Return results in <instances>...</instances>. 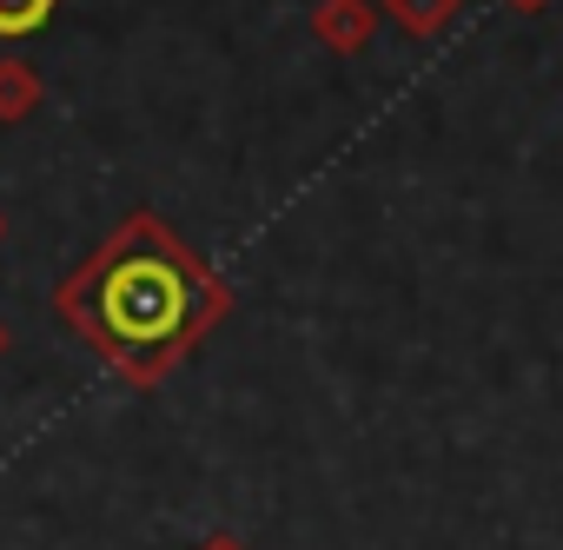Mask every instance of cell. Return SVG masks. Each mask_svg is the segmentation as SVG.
Instances as JSON below:
<instances>
[{"label":"cell","instance_id":"1","mask_svg":"<svg viewBox=\"0 0 563 550\" xmlns=\"http://www.w3.org/2000/svg\"><path fill=\"white\" fill-rule=\"evenodd\" d=\"M60 312L133 378L153 385L225 312V286L153 219H126L120 239L60 293Z\"/></svg>","mask_w":563,"mask_h":550},{"label":"cell","instance_id":"2","mask_svg":"<svg viewBox=\"0 0 563 550\" xmlns=\"http://www.w3.org/2000/svg\"><path fill=\"white\" fill-rule=\"evenodd\" d=\"M378 0H319L312 8V34L332 47V54H365L372 34H378Z\"/></svg>","mask_w":563,"mask_h":550},{"label":"cell","instance_id":"3","mask_svg":"<svg viewBox=\"0 0 563 550\" xmlns=\"http://www.w3.org/2000/svg\"><path fill=\"white\" fill-rule=\"evenodd\" d=\"M378 14H385L405 41H438V34L464 14V0H378Z\"/></svg>","mask_w":563,"mask_h":550},{"label":"cell","instance_id":"4","mask_svg":"<svg viewBox=\"0 0 563 550\" xmlns=\"http://www.w3.org/2000/svg\"><path fill=\"white\" fill-rule=\"evenodd\" d=\"M41 107V74L27 61H0V120H27Z\"/></svg>","mask_w":563,"mask_h":550},{"label":"cell","instance_id":"5","mask_svg":"<svg viewBox=\"0 0 563 550\" xmlns=\"http://www.w3.org/2000/svg\"><path fill=\"white\" fill-rule=\"evenodd\" d=\"M47 21H54V0H0V41L41 34Z\"/></svg>","mask_w":563,"mask_h":550},{"label":"cell","instance_id":"6","mask_svg":"<svg viewBox=\"0 0 563 550\" xmlns=\"http://www.w3.org/2000/svg\"><path fill=\"white\" fill-rule=\"evenodd\" d=\"M199 550H245V543H239V537H225V530H212V537H206Z\"/></svg>","mask_w":563,"mask_h":550},{"label":"cell","instance_id":"7","mask_svg":"<svg viewBox=\"0 0 563 550\" xmlns=\"http://www.w3.org/2000/svg\"><path fill=\"white\" fill-rule=\"evenodd\" d=\"M510 8H517V14H543V8H550V0H510Z\"/></svg>","mask_w":563,"mask_h":550},{"label":"cell","instance_id":"8","mask_svg":"<svg viewBox=\"0 0 563 550\" xmlns=\"http://www.w3.org/2000/svg\"><path fill=\"white\" fill-rule=\"evenodd\" d=\"M0 239H8V212H0Z\"/></svg>","mask_w":563,"mask_h":550},{"label":"cell","instance_id":"9","mask_svg":"<svg viewBox=\"0 0 563 550\" xmlns=\"http://www.w3.org/2000/svg\"><path fill=\"white\" fill-rule=\"evenodd\" d=\"M0 352H8V326H0Z\"/></svg>","mask_w":563,"mask_h":550}]
</instances>
